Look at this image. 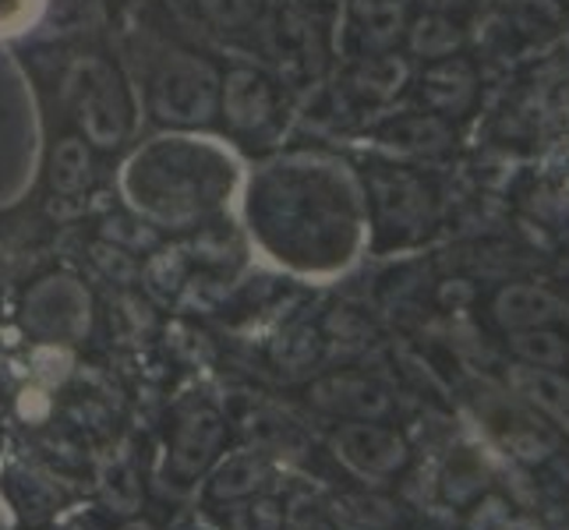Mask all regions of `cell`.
Masks as SVG:
<instances>
[{
  "instance_id": "8",
  "label": "cell",
  "mask_w": 569,
  "mask_h": 530,
  "mask_svg": "<svg viewBox=\"0 0 569 530\" xmlns=\"http://www.w3.org/2000/svg\"><path fill=\"white\" fill-rule=\"evenodd\" d=\"M227 442V424L212 410H191V414L173 428L170 442V474L178 481H194L202 470L220 457Z\"/></svg>"
},
{
  "instance_id": "5",
  "label": "cell",
  "mask_w": 569,
  "mask_h": 530,
  "mask_svg": "<svg viewBox=\"0 0 569 530\" xmlns=\"http://www.w3.org/2000/svg\"><path fill=\"white\" fill-rule=\"evenodd\" d=\"M220 117L230 139L244 146L266 142L280 131L283 92L272 78L251 64H230L220 74Z\"/></svg>"
},
{
  "instance_id": "6",
  "label": "cell",
  "mask_w": 569,
  "mask_h": 530,
  "mask_svg": "<svg viewBox=\"0 0 569 530\" xmlns=\"http://www.w3.org/2000/svg\"><path fill=\"white\" fill-rule=\"evenodd\" d=\"M22 319L26 329L36 332L39 340L47 343H74L82 340L89 326H92V298L89 290L64 277V272H53V277L39 280L22 301Z\"/></svg>"
},
{
  "instance_id": "2",
  "label": "cell",
  "mask_w": 569,
  "mask_h": 530,
  "mask_svg": "<svg viewBox=\"0 0 569 530\" xmlns=\"http://www.w3.org/2000/svg\"><path fill=\"white\" fill-rule=\"evenodd\" d=\"M238 156L191 131L139 146L117 177L128 209L160 230H191L212 220L238 191Z\"/></svg>"
},
{
  "instance_id": "22",
  "label": "cell",
  "mask_w": 569,
  "mask_h": 530,
  "mask_svg": "<svg viewBox=\"0 0 569 530\" xmlns=\"http://www.w3.org/2000/svg\"><path fill=\"white\" fill-rule=\"evenodd\" d=\"M0 449H4V431H0Z\"/></svg>"
},
{
  "instance_id": "11",
  "label": "cell",
  "mask_w": 569,
  "mask_h": 530,
  "mask_svg": "<svg viewBox=\"0 0 569 530\" xmlns=\"http://www.w3.org/2000/svg\"><path fill=\"white\" fill-rule=\"evenodd\" d=\"M509 382L527 403H535L545 418H552L562 431H569V379L556 376V368L520 364L513 368Z\"/></svg>"
},
{
  "instance_id": "17",
  "label": "cell",
  "mask_w": 569,
  "mask_h": 530,
  "mask_svg": "<svg viewBox=\"0 0 569 530\" xmlns=\"http://www.w3.org/2000/svg\"><path fill=\"white\" fill-rule=\"evenodd\" d=\"M513 350L535 368H559L566 364V340L548 329H520L513 337Z\"/></svg>"
},
{
  "instance_id": "21",
  "label": "cell",
  "mask_w": 569,
  "mask_h": 530,
  "mask_svg": "<svg viewBox=\"0 0 569 530\" xmlns=\"http://www.w3.org/2000/svg\"><path fill=\"white\" fill-rule=\"evenodd\" d=\"M117 530H156V527L149 520H128V523H121Z\"/></svg>"
},
{
  "instance_id": "3",
  "label": "cell",
  "mask_w": 569,
  "mask_h": 530,
  "mask_svg": "<svg viewBox=\"0 0 569 530\" xmlns=\"http://www.w3.org/2000/svg\"><path fill=\"white\" fill-rule=\"evenodd\" d=\"M64 100L92 149H121L134 128V100L103 53H78L64 71Z\"/></svg>"
},
{
  "instance_id": "9",
  "label": "cell",
  "mask_w": 569,
  "mask_h": 530,
  "mask_svg": "<svg viewBox=\"0 0 569 530\" xmlns=\"http://www.w3.org/2000/svg\"><path fill=\"white\" fill-rule=\"evenodd\" d=\"M311 400H316L322 410L329 414H347V418H379L386 414V392L376 389L368 379H358V376H340V379H326L311 389Z\"/></svg>"
},
{
  "instance_id": "10",
  "label": "cell",
  "mask_w": 569,
  "mask_h": 530,
  "mask_svg": "<svg viewBox=\"0 0 569 530\" xmlns=\"http://www.w3.org/2000/svg\"><path fill=\"white\" fill-rule=\"evenodd\" d=\"M96 181V160L92 146L82 134H64L50 149V188L64 199H78L86 194Z\"/></svg>"
},
{
  "instance_id": "23",
  "label": "cell",
  "mask_w": 569,
  "mask_h": 530,
  "mask_svg": "<svg viewBox=\"0 0 569 530\" xmlns=\"http://www.w3.org/2000/svg\"><path fill=\"white\" fill-rule=\"evenodd\" d=\"M566 361H569V343H566Z\"/></svg>"
},
{
  "instance_id": "12",
  "label": "cell",
  "mask_w": 569,
  "mask_h": 530,
  "mask_svg": "<svg viewBox=\"0 0 569 530\" xmlns=\"http://www.w3.org/2000/svg\"><path fill=\"white\" fill-rule=\"evenodd\" d=\"M562 316L559 301L541 287H509L496 301V319L506 329H541Z\"/></svg>"
},
{
  "instance_id": "20",
  "label": "cell",
  "mask_w": 569,
  "mask_h": 530,
  "mask_svg": "<svg viewBox=\"0 0 569 530\" xmlns=\"http://www.w3.org/2000/svg\"><path fill=\"white\" fill-rule=\"evenodd\" d=\"M293 4H298L305 18H326V14H337L343 0H293Z\"/></svg>"
},
{
  "instance_id": "14",
  "label": "cell",
  "mask_w": 569,
  "mask_h": 530,
  "mask_svg": "<svg viewBox=\"0 0 569 530\" xmlns=\"http://www.w3.org/2000/svg\"><path fill=\"white\" fill-rule=\"evenodd\" d=\"M191 4L216 32H248L266 14V0H191Z\"/></svg>"
},
{
  "instance_id": "19",
  "label": "cell",
  "mask_w": 569,
  "mask_h": 530,
  "mask_svg": "<svg viewBox=\"0 0 569 530\" xmlns=\"http://www.w3.org/2000/svg\"><path fill=\"white\" fill-rule=\"evenodd\" d=\"M47 0H0V39L26 32L39 22Z\"/></svg>"
},
{
  "instance_id": "1",
  "label": "cell",
  "mask_w": 569,
  "mask_h": 530,
  "mask_svg": "<svg viewBox=\"0 0 569 530\" xmlns=\"http://www.w3.org/2000/svg\"><path fill=\"white\" fill-rule=\"evenodd\" d=\"M358 184L319 152H287L254 167L244 184V223L272 259L316 269L343 262L358 241Z\"/></svg>"
},
{
  "instance_id": "15",
  "label": "cell",
  "mask_w": 569,
  "mask_h": 530,
  "mask_svg": "<svg viewBox=\"0 0 569 530\" xmlns=\"http://www.w3.org/2000/svg\"><path fill=\"white\" fill-rule=\"evenodd\" d=\"M355 26L361 29V47L382 50L400 36V11L392 0H355Z\"/></svg>"
},
{
  "instance_id": "13",
  "label": "cell",
  "mask_w": 569,
  "mask_h": 530,
  "mask_svg": "<svg viewBox=\"0 0 569 530\" xmlns=\"http://www.w3.org/2000/svg\"><path fill=\"white\" fill-rule=\"evenodd\" d=\"M266 478H269V467L262 457H254V453L227 457L220 467H216V474L209 481V496L220 502H238V499H248L259 492Z\"/></svg>"
},
{
  "instance_id": "18",
  "label": "cell",
  "mask_w": 569,
  "mask_h": 530,
  "mask_svg": "<svg viewBox=\"0 0 569 530\" xmlns=\"http://www.w3.org/2000/svg\"><path fill=\"white\" fill-rule=\"evenodd\" d=\"M241 506L230 513V527L233 530H283L287 517L283 506L277 499H238Z\"/></svg>"
},
{
  "instance_id": "16",
  "label": "cell",
  "mask_w": 569,
  "mask_h": 530,
  "mask_svg": "<svg viewBox=\"0 0 569 530\" xmlns=\"http://www.w3.org/2000/svg\"><path fill=\"white\" fill-rule=\"evenodd\" d=\"M329 517L332 523H337L340 530H368L365 517L371 520V527L376 530H386L392 527V506L382 502V499H368V496H340V499H332L329 506Z\"/></svg>"
},
{
  "instance_id": "4",
  "label": "cell",
  "mask_w": 569,
  "mask_h": 530,
  "mask_svg": "<svg viewBox=\"0 0 569 530\" xmlns=\"http://www.w3.org/2000/svg\"><path fill=\"white\" fill-rule=\"evenodd\" d=\"M146 110L163 128H209L220 117V74L202 57L170 50L149 71Z\"/></svg>"
},
{
  "instance_id": "7",
  "label": "cell",
  "mask_w": 569,
  "mask_h": 530,
  "mask_svg": "<svg viewBox=\"0 0 569 530\" xmlns=\"http://www.w3.org/2000/svg\"><path fill=\"white\" fill-rule=\"evenodd\" d=\"M332 449H337V457L355 470V474L371 478V481L397 474V470L407 463L403 439L392 428L371 424V421L343 424L337 431V439H332Z\"/></svg>"
}]
</instances>
